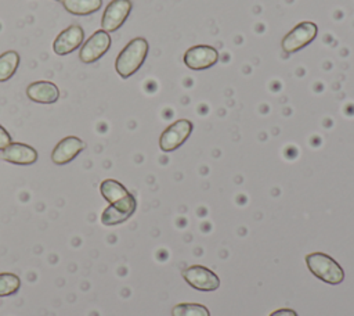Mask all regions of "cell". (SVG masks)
<instances>
[{"label": "cell", "instance_id": "obj_17", "mask_svg": "<svg viewBox=\"0 0 354 316\" xmlns=\"http://www.w3.org/2000/svg\"><path fill=\"white\" fill-rule=\"evenodd\" d=\"M171 316H210V312L201 304H177L171 309Z\"/></svg>", "mask_w": 354, "mask_h": 316}, {"label": "cell", "instance_id": "obj_5", "mask_svg": "<svg viewBox=\"0 0 354 316\" xmlns=\"http://www.w3.org/2000/svg\"><path fill=\"white\" fill-rule=\"evenodd\" d=\"M111 36L108 32L98 29L95 30L83 44L79 51V58L84 64H93L100 60L111 47Z\"/></svg>", "mask_w": 354, "mask_h": 316}, {"label": "cell", "instance_id": "obj_8", "mask_svg": "<svg viewBox=\"0 0 354 316\" xmlns=\"http://www.w3.org/2000/svg\"><path fill=\"white\" fill-rule=\"evenodd\" d=\"M131 7L133 4L130 0H112L104 10L101 18V29L108 33L118 30L127 19Z\"/></svg>", "mask_w": 354, "mask_h": 316}, {"label": "cell", "instance_id": "obj_6", "mask_svg": "<svg viewBox=\"0 0 354 316\" xmlns=\"http://www.w3.org/2000/svg\"><path fill=\"white\" fill-rule=\"evenodd\" d=\"M183 277L188 286L199 291H214L220 287V279L214 272L202 266L192 265L183 270Z\"/></svg>", "mask_w": 354, "mask_h": 316}, {"label": "cell", "instance_id": "obj_11", "mask_svg": "<svg viewBox=\"0 0 354 316\" xmlns=\"http://www.w3.org/2000/svg\"><path fill=\"white\" fill-rule=\"evenodd\" d=\"M86 144L82 139L76 136H66L53 148L51 161L55 165H66L73 161L83 150Z\"/></svg>", "mask_w": 354, "mask_h": 316}, {"label": "cell", "instance_id": "obj_13", "mask_svg": "<svg viewBox=\"0 0 354 316\" xmlns=\"http://www.w3.org/2000/svg\"><path fill=\"white\" fill-rule=\"evenodd\" d=\"M26 96L40 104H53L59 98V89L48 80H37L26 87Z\"/></svg>", "mask_w": 354, "mask_h": 316}, {"label": "cell", "instance_id": "obj_16", "mask_svg": "<svg viewBox=\"0 0 354 316\" xmlns=\"http://www.w3.org/2000/svg\"><path fill=\"white\" fill-rule=\"evenodd\" d=\"M19 65V54L14 50H8L0 54V82H6L14 76Z\"/></svg>", "mask_w": 354, "mask_h": 316}, {"label": "cell", "instance_id": "obj_14", "mask_svg": "<svg viewBox=\"0 0 354 316\" xmlns=\"http://www.w3.org/2000/svg\"><path fill=\"white\" fill-rule=\"evenodd\" d=\"M100 193L101 195L109 202H118L120 200H123L124 197H127L130 193L127 191V188L119 183L118 180L113 179H105L101 184H100Z\"/></svg>", "mask_w": 354, "mask_h": 316}, {"label": "cell", "instance_id": "obj_4", "mask_svg": "<svg viewBox=\"0 0 354 316\" xmlns=\"http://www.w3.org/2000/svg\"><path fill=\"white\" fill-rule=\"evenodd\" d=\"M194 123L188 119H177L169 125L159 137V147L165 152L177 150L192 133Z\"/></svg>", "mask_w": 354, "mask_h": 316}, {"label": "cell", "instance_id": "obj_3", "mask_svg": "<svg viewBox=\"0 0 354 316\" xmlns=\"http://www.w3.org/2000/svg\"><path fill=\"white\" fill-rule=\"evenodd\" d=\"M318 33V26L311 21H303L292 28L281 42L282 50L286 54H293L310 44Z\"/></svg>", "mask_w": 354, "mask_h": 316}, {"label": "cell", "instance_id": "obj_15", "mask_svg": "<svg viewBox=\"0 0 354 316\" xmlns=\"http://www.w3.org/2000/svg\"><path fill=\"white\" fill-rule=\"evenodd\" d=\"M62 6L73 15H88L101 8L102 0H62Z\"/></svg>", "mask_w": 354, "mask_h": 316}, {"label": "cell", "instance_id": "obj_2", "mask_svg": "<svg viewBox=\"0 0 354 316\" xmlns=\"http://www.w3.org/2000/svg\"><path fill=\"white\" fill-rule=\"evenodd\" d=\"M306 265L308 270L324 283L336 286L344 280V272L342 266L332 256L324 252L308 254L306 256Z\"/></svg>", "mask_w": 354, "mask_h": 316}, {"label": "cell", "instance_id": "obj_7", "mask_svg": "<svg viewBox=\"0 0 354 316\" xmlns=\"http://www.w3.org/2000/svg\"><path fill=\"white\" fill-rule=\"evenodd\" d=\"M136 208H137V201L133 194H129L123 200L109 204L104 209V212L101 215V223L104 226L120 225V223L126 222L136 212Z\"/></svg>", "mask_w": 354, "mask_h": 316}, {"label": "cell", "instance_id": "obj_1", "mask_svg": "<svg viewBox=\"0 0 354 316\" xmlns=\"http://www.w3.org/2000/svg\"><path fill=\"white\" fill-rule=\"evenodd\" d=\"M149 44L144 37H136L130 40L123 50L118 54L115 61V69L123 79L130 78L144 64L148 55Z\"/></svg>", "mask_w": 354, "mask_h": 316}, {"label": "cell", "instance_id": "obj_20", "mask_svg": "<svg viewBox=\"0 0 354 316\" xmlns=\"http://www.w3.org/2000/svg\"><path fill=\"white\" fill-rule=\"evenodd\" d=\"M270 316H297V313L293 309L289 308H282V309H277L272 313H270Z\"/></svg>", "mask_w": 354, "mask_h": 316}, {"label": "cell", "instance_id": "obj_19", "mask_svg": "<svg viewBox=\"0 0 354 316\" xmlns=\"http://www.w3.org/2000/svg\"><path fill=\"white\" fill-rule=\"evenodd\" d=\"M11 136L10 133L0 125V150H4L8 144H11Z\"/></svg>", "mask_w": 354, "mask_h": 316}, {"label": "cell", "instance_id": "obj_12", "mask_svg": "<svg viewBox=\"0 0 354 316\" xmlns=\"http://www.w3.org/2000/svg\"><path fill=\"white\" fill-rule=\"evenodd\" d=\"M1 157L10 164L32 165L37 161V151L24 143H11L3 150Z\"/></svg>", "mask_w": 354, "mask_h": 316}, {"label": "cell", "instance_id": "obj_18", "mask_svg": "<svg viewBox=\"0 0 354 316\" xmlns=\"http://www.w3.org/2000/svg\"><path fill=\"white\" fill-rule=\"evenodd\" d=\"M21 287V279L14 273H0V297L15 294Z\"/></svg>", "mask_w": 354, "mask_h": 316}, {"label": "cell", "instance_id": "obj_10", "mask_svg": "<svg viewBox=\"0 0 354 316\" xmlns=\"http://www.w3.org/2000/svg\"><path fill=\"white\" fill-rule=\"evenodd\" d=\"M84 40V30L80 25H71L61 30L53 42V50L57 55H68L75 51Z\"/></svg>", "mask_w": 354, "mask_h": 316}, {"label": "cell", "instance_id": "obj_9", "mask_svg": "<svg viewBox=\"0 0 354 316\" xmlns=\"http://www.w3.org/2000/svg\"><path fill=\"white\" fill-rule=\"evenodd\" d=\"M218 51L207 44H198L189 47L184 54V64L194 71H202L216 65L218 61Z\"/></svg>", "mask_w": 354, "mask_h": 316}]
</instances>
